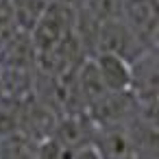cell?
Returning a JSON list of instances; mask_svg holds the SVG:
<instances>
[{"mask_svg": "<svg viewBox=\"0 0 159 159\" xmlns=\"http://www.w3.org/2000/svg\"><path fill=\"white\" fill-rule=\"evenodd\" d=\"M74 35H76V13L68 2H48L39 20L29 31L31 44L35 48V59L59 50Z\"/></svg>", "mask_w": 159, "mask_h": 159, "instance_id": "obj_1", "label": "cell"}, {"mask_svg": "<svg viewBox=\"0 0 159 159\" xmlns=\"http://www.w3.org/2000/svg\"><path fill=\"white\" fill-rule=\"evenodd\" d=\"M70 159H102V155H100V150L96 148V144L89 139V142H85V144L72 148Z\"/></svg>", "mask_w": 159, "mask_h": 159, "instance_id": "obj_9", "label": "cell"}, {"mask_svg": "<svg viewBox=\"0 0 159 159\" xmlns=\"http://www.w3.org/2000/svg\"><path fill=\"white\" fill-rule=\"evenodd\" d=\"M102 159H133L135 142L122 126H100V131L92 137Z\"/></svg>", "mask_w": 159, "mask_h": 159, "instance_id": "obj_5", "label": "cell"}, {"mask_svg": "<svg viewBox=\"0 0 159 159\" xmlns=\"http://www.w3.org/2000/svg\"><path fill=\"white\" fill-rule=\"evenodd\" d=\"M18 31H20V26L16 20L13 0H0V46L7 39H11Z\"/></svg>", "mask_w": 159, "mask_h": 159, "instance_id": "obj_7", "label": "cell"}, {"mask_svg": "<svg viewBox=\"0 0 159 159\" xmlns=\"http://www.w3.org/2000/svg\"><path fill=\"white\" fill-rule=\"evenodd\" d=\"M120 20L144 48H157L159 0H120Z\"/></svg>", "mask_w": 159, "mask_h": 159, "instance_id": "obj_2", "label": "cell"}, {"mask_svg": "<svg viewBox=\"0 0 159 159\" xmlns=\"http://www.w3.org/2000/svg\"><path fill=\"white\" fill-rule=\"evenodd\" d=\"M146 50H150V48H144L131 35V31L124 26L120 16L118 18L100 20L96 24V31H94V52H113V55L124 57L126 61H133V59H137Z\"/></svg>", "mask_w": 159, "mask_h": 159, "instance_id": "obj_3", "label": "cell"}, {"mask_svg": "<svg viewBox=\"0 0 159 159\" xmlns=\"http://www.w3.org/2000/svg\"><path fill=\"white\" fill-rule=\"evenodd\" d=\"M94 63L109 94H129L131 87V61L113 52H94Z\"/></svg>", "mask_w": 159, "mask_h": 159, "instance_id": "obj_4", "label": "cell"}, {"mask_svg": "<svg viewBox=\"0 0 159 159\" xmlns=\"http://www.w3.org/2000/svg\"><path fill=\"white\" fill-rule=\"evenodd\" d=\"M72 148L63 146L57 137H46L42 142H37V150H35V159H70Z\"/></svg>", "mask_w": 159, "mask_h": 159, "instance_id": "obj_8", "label": "cell"}, {"mask_svg": "<svg viewBox=\"0 0 159 159\" xmlns=\"http://www.w3.org/2000/svg\"><path fill=\"white\" fill-rule=\"evenodd\" d=\"M37 142L22 133L0 137V159H35Z\"/></svg>", "mask_w": 159, "mask_h": 159, "instance_id": "obj_6", "label": "cell"}]
</instances>
